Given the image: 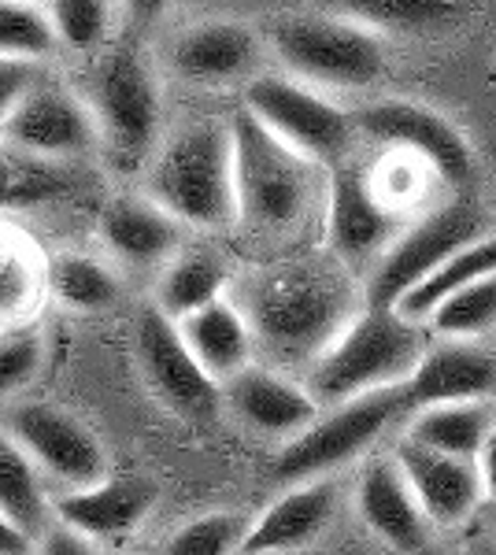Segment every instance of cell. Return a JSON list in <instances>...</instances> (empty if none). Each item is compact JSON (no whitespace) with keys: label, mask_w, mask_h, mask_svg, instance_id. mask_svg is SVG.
<instances>
[{"label":"cell","mask_w":496,"mask_h":555,"mask_svg":"<svg viewBox=\"0 0 496 555\" xmlns=\"http://www.w3.org/2000/svg\"><path fill=\"white\" fill-rule=\"evenodd\" d=\"M89 112L97 122V145L107 149L115 167H141L160 138V86L149 60L133 44L112 49L93 75Z\"/></svg>","instance_id":"cell-6"},{"label":"cell","mask_w":496,"mask_h":555,"mask_svg":"<svg viewBox=\"0 0 496 555\" xmlns=\"http://www.w3.org/2000/svg\"><path fill=\"white\" fill-rule=\"evenodd\" d=\"M0 515L30 537L52 518V492L23 444L0 426Z\"/></svg>","instance_id":"cell-24"},{"label":"cell","mask_w":496,"mask_h":555,"mask_svg":"<svg viewBox=\"0 0 496 555\" xmlns=\"http://www.w3.org/2000/svg\"><path fill=\"white\" fill-rule=\"evenodd\" d=\"M230 274L227 263L212 253H186L170 256L164 263V274L156 282V308L167 319H182L189 311H196L201 304L222 297Z\"/></svg>","instance_id":"cell-27"},{"label":"cell","mask_w":496,"mask_h":555,"mask_svg":"<svg viewBox=\"0 0 496 555\" xmlns=\"http://www.w3.org/2000/svg\"><path fill=\"white\" fill-rule=\"evenodd\" d=\"M330 248L345 263H371L400 234V215L356 167H338L330 178L327 211Z\"/></svg>","instance_id":"cell-14"},{"label":"cell","mask_w":496,"mask_h":555,"mask_svg":"<svg viewBox=\"0 0 496 555\" xmlns=\"http://www.w3.org/2000/svg\"><path fill=\"white\" fill-rule=\"evenodd\" d=\"M34 541H38V548L49 552V555H89V552H97V541H89L82 530H75V526L63 522V518H56V515H52L49 522L34 533Z\"/></svg>","instance_id":"cell-37"},{"label":"cell","mask_w":496,"mask_h":555,"mask_svg":"<svg viewBox=\"0 0 496 555\" xmlns=\"http://www.w3.org/2000/svg\"><path fill=\"white\" fill-rule=\"evenodd\" d=\"M489 418L493 408L485 400H445V404L415 408L404 437L427 444V449L471 455L474 460L478 449H482L485 429H489Z\"/></svg>","instance_id":"cell-26"},{"label":"cell","mask_w":496,"mask_h":555,"mask_svg":"<svg viewBox=\"0 0 496 555\" xmlns=\"http://www.w3.org/2000/svg\"><path fill=\"white\" fill-rule=\"evenodd\" d=\"M156 504V486L145 478H104L93 486L63 489L52 496V515L82 530L89 541H123L138 530Z\"/></svg>","instance_id":"cell-16"},{"label":"cell","mask_w":496,"mask_h":555,"mask_svg":"<svg viewBox=\"0 0 496 555\" xmlns=\"http://www.w3.org/2000/svg\"><path fill=\"white\" fill-rule=\"evenodd\" d=\"M348 15L371 30H445L463 20L467 0H345Z\"/></svg>","instance_id":"cell-31"},{"label":"cell","mask_w":496,"mask_h":555,"mask_svg":"<svg viewBox=\"0 0 496 555\" xmlns=\"http://www.w3.org/2000/svg\"><path fill=\"white\" fill-rule=\"evenodd\" d=\"M485 271H496V234H485V237L471 241V245H463L459 253H453L445 263L434 267V271L422 278V282H415L393 308L415 322H427V315L448 297V293Z\"/></svg>","instance_id":"cell-28"},{"label":"cell","mask_w":496,"mask_h":555,"mask_svg":"<svg viewBox=\"0 0 496 555\" xmlns=\"http://www.w3.org/2000/svg\"><path fill=\"white\" fill-rule=\"evenodd\" d=\"M101 241L126 267H164L178 253L182 222L149 196H119L101 211Z\"/></svg>","instance_id":"cell-22"},{"label":"cell","mask_w":496,"mask_h":555,"mask_svg":"<svg viewBox=\"0 0 496 555\" xmlns=\"http://www.w3.org/2000/svg\"><path fill=\"white\" fill-rule=\"evenodd\" d=\"M396 467L404 470L408 486L415 492V500L422 504L430 522L437 526H459L463 518H471L478 512V504L485 500L482 489V474L471 455H453V452H437L427 444L404 437L396 444Z\"/></svg>","instance_id":"cell-15"},{"label":"cell","mask_w":496,"mask_h":555,"mask_svg":"<svg viewBox=\"0 0 496 555\" xmlns=\"http://www.w3.org/2000/svg\"><path fill=\"white\" fill-rule=\"evenodd\" d=\"M49 20L56 26L60 44L75 52H93L107 38L112 4L107 0H52Z\"/></svg>","instance_id":"cell-36"},{"label":"cell","mask_w":496,"mask_h":555,"mask_svg":"<svg viewBox=\"0 0 496 555\" xmlns=\"http://www.w3.org/2000/svg\"><path fill=\"white\" fill-rule=\"evenodd\" d=\"M241 311L278 363H311L352 319L345 285L319 271L264 274L249 285Z\"/></svg>","instance_id":"cell-2"},{"label":"cell","mask_w":496,"mask_h":555,"mask_svg":"<svg viewBox=\"0 0 496 555\" xmlns=\"http://www.w3.org/2000/svg\"><path fill=\"white\" fill-rule=\"evenodd\" d=\"M38 293V267L23 237L0 230V322L20 319Z\"/></svg>","instance_id":"cell-35"},{"label":"cell","mask_w":496,"mask_h":555,"mask_svg":"<svg viewBox=\"0 0 496 555\" xmlns=\"http://www.w3.org/2000/svg\"><path fill=\"white\" fill-rule=\"evenodd\" d=\"M30 537H26L20 526H12L4 515H0V555H20V552H30Z\"/></svg>","instance_id":"cell-41"},{"label":"cell","mask_w":496,"mask_h":555,"mask_svg":"<svg viewBox=\"0 0 496 555\" xmlns=\"http://www.w3.org/2000/svg\"><path fill=\"white\" fill-rule=\"evenodd\" d=\"M0 141L26 156L75 164L97 145V122L82 96L38 75V82L26 89L0 122Z\"/></svg>","instance_id":"cell-11"},{"label":"cell","mask_w":496,"mask_h":555,"mask_svg":"<svg viewBox=\"0 0 496 555\" xmlns=\"http://www.w3.org/2000/svg\"><path fill=\"white\" fill-rule=\"evenodd\" d=\"M75 185L78 175L71 171V164L26 156V152L0 141V211L41 208V204L75 193Z\"/></svg>","instance_id":"cell-25"},{"label":"cell","mask_w":496,"mask_h":555,"mask_svg":"<svg viewBox=\"0 0 496 555\" xmlns=\"http://www.w3.org/2000/svg\"><path fill=\"white\" fill-rule=\"evenodd\" d=\"M138 363L167 408L186 418H212L219 408V382L193 360L175 319L160 308H145L138 319Z\"/></svg>","instance_id":"cell-13"},{"label":"cell","mask_w":496,"mask_h":555,"mask_svg":"<svg viewBox=\"0 0 496 555\" xmlns=\"http://www.w3.org/2000/svg\"><path fill=\"white\" fill-rule=\"evenodd\" d=\"M222 397L241 423L267 437H293L319 415V400L270 366H241L222 382Z\"/></svg>","instance_id":"cell-19"},{"label":"cell","mask_w":496,"mask_h":555,"mask_svg":"<svg viewBox=\"0 0 496 555\" xmlns=\"http://www.w3.org/2000/svg\"><path fill=\"white\" fill-rule=\"evenodd\" d=\"M474 463H478V474H482L485 500H493V504H496V411H493V418H489V429H485L482 449H478Z\"/></svg>","instance_id":"cell-39"},{"label":"cell","mask_w":496,"mask_h":555,"mask_svg":"<svg viewBox=\"0 0 496 555\" xmlns=\"http://www.w3.org/2000/svg\"><path fill=\"white\" fill-rule=\"evenodd\" d=\"M175 326L182 334L186 348L193 352V360L219 385L233 378L241 366H249L252 352H256V337H252L245 311H241V304L227 297L201 304L196 311L175 319Z\"/></svg>","instance_id":"cell-23"},{"label":"cell","mask_w":496,"mask_h":555,"mask_svg":"<svg viewBox=\"0 0 496 555\" xmlns=\"http://www.w3.org/2000/svg\"><path fill=\"white\" fill-rule=\"evenodd\" d=\"M133 26H152L170 8V0H123Z\"/></svg>","instance_id":"cell-40"},{"label":"cell","mask_w":496,"mask_h":555,"mask_svg":"<svg viewBox=\"0 0 496 555\" xmlns=\"http://www.w3.org/2000/svg\"><path fill=\"white\" fill-rule=\"evenodd\" d=\"M275 49L296 78L359 89L382 78L385 49L356 20H290L275 26Z\"/></svg>","instance_id":"cell-7"},{"label":"cell","mask_w":496,"mask_h":555,"mask_svg":"<svg viewBox=\"0 0 496 555\" xmlns=\"http://www.w3.org/2000/svg\"><path fill=\"white\" fill-rule=\"evenodd\" d=\"M356 512L371 526L378 541H385L396 552H422L430 537V518L415 492L396 467V460H374L359 474L356 486Z\"/></svg>","instance_id":"cell-20"},{"label":"cell","mask_w":496,"mask_h":555,"mask_svg":"<svg viewBox=\"0 0 496 555\" xmlns=\"http://www.w3.org/2000/svg\"><path fill=\"white\" fill-rule=\"evenodd\" d=\"M0 426L23 444L49 486L78 489L93 486L107 474V452L101 437L67 408L49 400H15L4 408Z\"/></svg>","instance_id":"cell-9"},{"label":"cell","mask_w":496,"mask_h":555,"mask_svg":"<svg viewBox=\"0 0 496 555\" xmlns=\"http://www.w3.org/2000/svg\"><path fill=\"white\" fill-rule=\"evenodd\" d=\"M408 411L427 404H445V400H485L496 392V363L471 341L427 345L411 374L400 382Z\"/></svg>","instance_id":"cell-18"},{"label":"cell","mask_w":496,"mask_h":555,"mask_svg":"<svg viewBox=\"0 0 496 555\" xmlns=\"http://www.w3.org/2000/svg\"><path fill=\"white\" fill-rule=\"evenodd\" d=\"M49 289L71 311H104L119 300V274L97 256L67 253L49 267Z\"/></svg>","instance_id":"cell-30"},{"label":"cell","mask_w":496,"mask_h":555,"mask_svg":"<svg viewBox=\"0 0 496 555\" xmlns=\"http://www.w3.org/2000/svg\"><path fill=\"white\" fill-rule=\"evenodd\" d=\"M478 237H485V211L474 201H453L430 211L415 227L400 230L374 259V271L367 278V304L393 308L415 282H422L434 267Z\"/></svg>","instance_id":"cell-8"},{"label":"cell","mask_w":496,"mask_h":555,"mask_svg":"<svg viewBox=\"0 0 496 555\" xmlns=\"http://www.w3.org/2000/svg\"><path fill=\"white\" fill-rule=\"evenodd\" d=\"M44 363V337L34 326H4L0 330V404L15 400L38 378Z\"/></svg>","instance_id":"cell-34"},{"label":"cell","mask_w":496,"mask_h":555,"mask_svg":"<svg viewBox=\"0 0 496 555\" xmlns=\"http://www.w3.org/2000/svg\"><path fill=\"white\" fill-rule=\"evenodd\" d=\"M245 107L275 138H282L311 164H341L356 141V122L296 78H252Z\"/></svg>","instance_id":"cell-10"},{"label":"cell","mask_w":496,"mask_h":555,"mask_svg":"<svg viewBox=\"0 0 496 555\" xmlns=\"http://www.w3.org/2000/svg\"><path fill=\"white\" fill-rule=\"evenodd\" d=\"M400 415H408V400H404L400 385H385V389L338 400V404H330L327 415L319 411L308 426L285 437L270 470H275L278 481L322 478V474L364 455Z\"/></svg>","instance_id":"cell-5"},{"label":"cell","mask_w":496,"mask_h":555,"mask_svg":"<svg viewBox=\"0 0 496 555\" xmlns=\"http://www.w3.org/2000/svg\"><path fill=\"white\" fill-rule=\"evenodd\" d=\"M34 82H38V64L0 56V122L8 119V112L15 107V101H20Z\"/></svg>","instance_id":"cell-38"},{"label":"cell","mask_w":496,"mask_h":555,"mask_svg":"<svg viewBox=\"0 0 496 555\" xmlns=\"http://www.w3.org/2000/svg\"><path fill=\"white\" fill-rule=\"evenodd\" d=\"M341 504L338 481L322 478L293 481L285 496H278L256 522H249V533L241 541L245 555H275V552H296L319 541L322 530L333 522Z\"/></svg>","instance_id":"cell-17"},{"label":"cell","mask_w":496,"mask_h":555,"mask_svg":"<svg viewBox=\"0 0 496 555\" xmlns=\"http://www.w3.org/2000/svg\"><path fill=\"white\" fill-rule=\"evenodd\" d=\"M149 201L189 227H227L238 219L233 204L230 127L193 122L160 149L149 171Z\"/></svg>","instance_id":"cell-4"},{"label":"cell","mask_w":496,"mask_h":555,"mask_svg":"<svg viewBox=\"0 0 496 555\" xmlns=\"http://www.w3.org/2000/svg\"><path fill=\"white\" fill-rule=\"evenodd\" d=\"M233 204L238 219L256 230H290L315 196V164L275 138L249 107L230 119Z\"/></svg>","instance_id":"cell-3"},{"label":"cell","mask_w":496,"mask_h":555,"mask_svg":"<svg viewBox=\"0 0 496 555\" xmlns=\"http://www.w3.org/2000/svg\"><path fill=\"white\" fill-rule=\"evenodd\" d=\"M245 533H249L245 515L212 512V515L193 518V522H186L182 530L170 533L164 552H170V555H230V552H241Z\"/></svg>","instance_id":"cell-33"},{"label":"cell","mask_w":496,"mask_h":555,"mask_svg":"<svg viewBox=\"0 0 496 555\" xmlns=\"http://www.w3.org/2000/svg\"><path fill=\"white\" fill-rule=\"evenodd\" d=\"M259 64V38L245 23H196L178 34L170 49V67L196 86H227L252 75Z\"/></svg>","instance_id":"cell-21"},{"label":"cell","mask_w":496,"mask_h":555,"mask_svg":"<svg viewBox=\"0 0 496 555\" xmlns=\"http://www.w3.org/2000/svg\"><path fill=\"white\" fill-rule=\"evenodd\" d=\"M364 138L378 141V145L404 152V159H415L427 171H434L441 182H467L474 171V156L467 138L459 133L445 115L430 112L411 101H382L367 107L356 119Z\"/></svg>","instance_id":"cell-12"},{"label":"cell","mask_w":496,"mask_h":555,"mask_svg":"<svg viewBox=\"0 0 496 555\" xmlns=\"http://www.w3.org/2000/svg\"><path fill=\"white\" fill-rule=\"evenodd\" d=\"M56 49L60 38L49 12L34 8L30 0H0V56L41 64Z\"/></svg>","instance_id":"cell-32"},{"label":"cell","mask_w":496,"mask_h":555,"mask_svg":"<svg viewBox=\"0 0 496 555\" xmlns=\"http://www.w3.org/2000/svg\"><path fill=\"white\" fill-rule=\"evenodd\" d=\"M427 326L430 334L448 337V341H474L496 330V271L478 274L448 293L427 315Z\"/></svg>","instance_id":"cell-29"},{"label":"cell","mask_w":496,"mask_h":555,"mask_svg":"<svg viewBox=\"0 0 496 555\" xmlns=\"http://www.w3.org/2000/svg\"><path fill=\"white\" fill-rule=\"evenodd\" d=\"M430 345V326L400 315L396 308H371L352 315L338 337L308 363V392L322 404L359 392L400 385Z\"/></svg>","instance_id":"cell-1"}]
</instances>
